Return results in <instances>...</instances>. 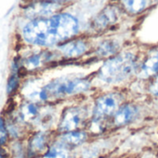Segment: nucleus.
<instances>
[{"mask_svg": "<svg viewBox=\"0 0 158 158\" xmlns=\"http://www.w3.org/2000/svg\"><path fill=\"white\" fill-rule=\"evenodd\" d=\"M79 31V22L68 13L55 14L48 18L33 19L22 29V37L30 44L52 46L66 42Z\"/></svg>", "mask_w": 158, "mask_h": 158, "instance_id": "f257e3e1", "label": "nucleus"}, {"mask_svg": "<svg viewBox=\"0 0 158 158\" xmlns=\"http://www.w3.org/2000/svg\"><path fill=\"white\" fill-rule=\"evenodd\" d=\"M90 87V82L81 78H60L44 85L38 92V102L45 103L51 98H58L82 93Z\"/></svg>", "mask_w": 158, "mask_h": 158, "instance_id": "f03ea898", "label": "nucleus"}, {"mask_svg": "<svg viewBox=\"0 0 158 158\" xmlns=\"http://www.w3.org/2000/svg\"><path fill=\"white\" fill-rule=\"evenodd\" d=\"M135 68V57L131 53H122L108 59L101 68L98 77L105 82H118L129 77Z\"/></svg>", "mask_w": 158, "mask_h": 158, "instance_id": "7ed1b4c3", "label": "nucleus"}, {"mask_svg": "<svg viewBox=\"0 0 158 158\" xmlns=\"http://www.w3.org/2000/svg\"><path fill=\"white\" fill-rule=\"evenodd\" d=\"M49 132L37 130L31 132L26 141L27 158H40L50 145Z\"/></svg>", "mask_w": 158, "mask_h": 158, "instance_id": "20e7f679", "label": "nucleus"}, {"mask_svg": "<svg viewBox=\"0 0 158 158\" xmlns=\"http://www.w3.org/2000/svg\"><path fill=\"white\" fill-rule=\"evenodd\" d=\"M59 8V3L39 0L31 3L27 7H25V15L31 20L44 19L55 15Z\"/></svg>", "mask_w": 158, "mask_h": 158, "instance_id": "39448f33", "label": "nucleus"}, {"mask_svg": "<svg viewBox=\"0 0 158 158\" xmlns=\"http://www.w3.org/2000/svg\"><path fill=\"white\" fill-rule=\"evenodd\" d=\"M82 121V112L78 107H69L61 115L57 131L61 133L77 131Z\"/></svg>", "mask_w": 158, "mask_h": 158, "instance_id": "423d86ee", "label": "nucleus"}, {"mask_svg": "<svg viewBox=\"0 0 158 158\" xmlns=\"http://www.w3.org/2000/svg\"><path fill=\"white\" fill-rule=\"evenodd\" d=\"M118 106V97L114 94H106L100 97L95 106V118H101L105 116L114 113Z\"/></svg>", "mask_w": 158, "mask_h": 158, "instance_id": "0eeeda50", "label": "nucleus"}, {"mask_svg": "<svg viewBox=\"0 0 158 158\" xmlns=\"http://www.w3.org/2000/svg\"><path fill=\"white\" fill-rule=\"evenodd\" d=\"M118 19V11L115 6H108L105 8L94 20V27L96 30L105 29L115 23Z\"/></svg>", "mask_w": 158, "mask_h": 158, "instance_id": "6e6552de", "label": "nucleus"}, {"mask_svg": "<svg viewBox=\"0 0 158 158\" xmlns=\"http://www.w3.org/2000/svg\"><path fill=\"white\" fill-rule=\"evenodd\" d=\"M57 49L66 57L72 58L82 55L87 50V46L86 44L81 40H72L58 45Z\"/></svg>", "mask_w": 158, "mask_h": 158, "instance_id": "1a4fd4ad", "label": "nucleus"}, {"mask_svg": "<svg viewBox=\"0 0 158 158\" xmlns=\"http://www.w3.org/2000/svg\"><path fill=\"white\" fill-rule=\"evenodd\" d=\"M87 138V134L81 131H73L65 133H61L57 142L66 146L67 148L70 149L76 146L81 145Z\"/></svg>", "mask_w": 158, "mask_h": 158, "instance_id": "9d476101", "label": "nucleus"}, {"mask_svg": "<svg viewBox=\"0 0 158 158\" xmlns=\"http://www.w3.org/2000/svg\"><path fill=\"white\" fill-rule=\"evenodd\" d=\"M47 59H49L48 56L44 53L31 54L22 60V68L27 71H35L40 69Z\"/></svg>", "mask_w": 158, "mask_h": 158, "instance_id": "9b49d317", "label": "nucleus"}, {"mask_svg": "<svg viewBox=\"0 0 158 158\" xmlns=\"http://www.w3.org/2000/svg\"><path fill=\"white\" fill-rule=\"evenodd\" d=\"M40 158H69V149L56 141L49 145Z\"/></svg>", "mask_w": 158, "mask_h": 158, "instance_id": "f8f14e48", "label": "nucleus"}, {"mask_svg": "<svg viewBox=\"0 0 158 158\" xmlns=\"http://www.w3.org/2000/svg\"><path fill=\"white\" fill-rule=\"evenodd\" d=\"M136 115V109L132 106H125L121 107L115 115V124L118 126L125 125L131 122Z\"/></svg>", "mask_w": 158, "mask_h": 158, "instance_id": "ddd939ff", "label": "nucleus"}, {"mask_svg": "<svg viewBox=\"0 0 158 158\" xmlns=\"http://www.w3.org/2000/svg\"><path fill=\"white\" fill-rule=\"evenodd\" d=\"M158 71V51L152 53L144 63L142 66L141 76L142 77H149L153 74H156Z\"/></svg>", "mask_w": 158, "mask_h": 158, "instance_id": "4468645a", "label": "nucleus"}, {"mask_svg": "<svg viewBox=\"0 0 158 158\" xmlns=\"http://www.w3.org/2000/svg\"><path fill=\"white\" fill-rule=\"evenodd\" d=\"M118 49V44L115 41L107 40L99 44L97 48V53L101 56H108L114 55Z\"/></svg>", "mask_w": 158, "mask_h": 158, "instance_id": "2eb2a0df", "label": "nucleus"}, {"mask_svg": "<svg viewBox=\"0 0 158 158\" xmlns=\"http://www.w3.org/2000/svg\"><path fill=\"white\" fill-rule=\"evenodd\" d=\"M19 84H20V74L10 73L6 83V94L8 96L13 95L19 90Z\"/></svg>", "mask_w": 158, "mask_h": 158, "instance_id": "dca6fc26", "label": "nucleus"}, {"mask_svg": "<svg viewBox=\"0 0 158 158\" xmlns=\"http://www.w3.org/2000/svg\"><path fill=\"white\" fill-rule=\"evenodd\" d=\"M124 7L131 13H139L147 5V0H122Z\"/></svg>", "mask_w": 158, "mask_h": 158, "instance_id": "f3484780", "label": "nucleus"}, {"mask_svg": "<svg viewBox=\"0 0 158 158\" xmlns=\"http://www.w3.org/2000/svg\"><path fill=\"white\" fill-rule=\"evenodd\" d=\"M10 143L9 134L7 131L6 121L4 117H0V147L6 148Z\"/></svg>", "mask_w": 158, "mask_h": 158, "instance_id": "a211bd4d", "label": "nucleus"}, {"mask_svg": "<svg viewBox=\"0 0 158 158\" xmlns=\"http://www.w3.org/2000/svg\"><path fill=\"white\" fill-rule=\"evenodd\" d=\"M150 91L153 94L155 95H158V76L156 78V80L154 81V82L151 85Z\"/></svg>", "mask_w": 158, "mask_h": 158, "instance_id": "6ab92c4d", "label": "nucleus"}, {"mask_svg": "<svg viewBox=\"0 0 158 158\" xmlns=\"http://www.w3.org/2000/svg\"><path fill=\"white\" fill-rule=\"evenodd\" d=\"M0 158H10L9 153L6 150V148H1L0 147Z\"/></svg>", "mask_w": 158, "mask_h": 158, "instance_id": "aec40b11", "label": "nucleus"}, {"mask_svg": "<svg viewBox=\"0 0 158 158\" xmlns=\"http://www.w3.org/2000/svg\"><path fill=\"white\" fill-rule=\"evenodd\" d=\"M44 1H50V2L59 3V2H66V1H71V0H44Z\"/></svg>", "mask_w": 158, "mask_h": 158, "instance_id": "412c9836", "label": "nucleus"}]
</instances>
